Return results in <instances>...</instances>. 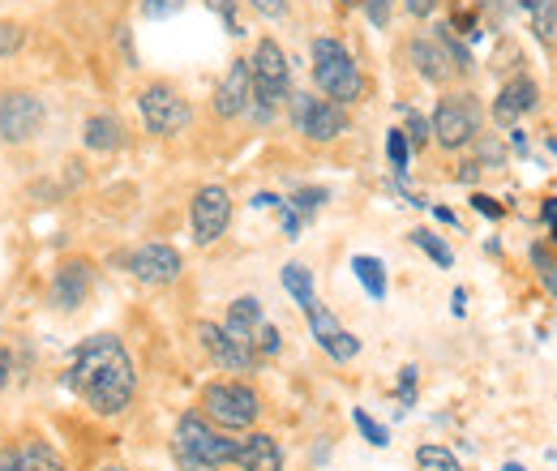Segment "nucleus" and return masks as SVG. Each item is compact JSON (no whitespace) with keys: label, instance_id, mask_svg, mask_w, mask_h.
<instances>
[{"label":"nucleus","instance_id":"nucleus-1","mask_svg":"<svg viewBox=\"0 0 557 471\" xmlns=\"http://www.w3.org/2000/svg\"><path fill=\"white\" fill-rule=\"evenodd\" d=\"M65 386L95 416H121L129 411L134 395H138V369L134 356L125 351V343L116 335H95L86 338L73 351V364L65 373Z\"/></svg>","mask_w":557,"mask_h":471},{"label":"nucleus","instance_id":"nucleus-2","mask_svg":"<svg viewBox=\"0 0 557 471\" xmlns=\"http://www.w3.org/2000/svg\"><path fill=\"white\" fill-rule=\"evenodd\" d=\"M172 459L181 471H223L236 463V437L214 429L202 411H185L172 429Z\"/></svg>","mask_w":557,"mask_h":471},{"label":"nucleus","instance_id":"nucleus-3","mask_svg":"<svg viewBox=\"0 0 557 471\" xmlns=\"http://www.w3.org/2000/svg\"><path fill=\"white\" fill-rule=\"evenodd\" d=\"M313 82H318V90H322L331 103H339V108H348V103H356V99L364 95L360 65L351 61L348 48H344L339 39H331V35L313 39Z\"/></svg>","mask_w":557,"mask_h":471},{"label":"nucleus","instance_id":"nucleus-4","mask_svg":"<svg viewBox=\"0 0 557 471\" xmlns=\"http://www.w3.org/2000/svg\"><path fill=\"white\" fill-rule=\"evenodd\" d=\"M202 416L214 429H223V433H245L262 416V395L249 382H236V377L210 382L207 391H202Z\"/></svg>","mask_w":557,"mask_h":471},{"label":"nucleus","instance_id":"nucleus-5","mask_svg":"<svg viewBox=\"0 0 557 471\" xmlns=\"http://www.w3.org/2000/svg\"><path fill=\"white\" fill-rule=\"evenodd\" d=\"M481 125H485V112H481L476 95H468V90L442 95L437 108H433V121H429L433 141H437L442 150H463V146H472V141L481 137Z\"/></svg>","mask_w":557,"mask_h":471},{"label":"nucleus","instance_id":"nucleus-6","mask_svg":"<svg viewBox=\"0 0 557 471\" xmlns=\"http://www.w3.org/2000/svg\"><path fill=\"white\" fill-rule=\"evenodd\" d=\"M138 112H141L146 134H154V137H176L194 125V108H189V99H181V90L168 86V82H154V86L141 90Z\"/></svg>","mask_w":557,"mask_h":471},{"label":"nucleus","instance_id":"nucleus-7","mask_svg":"<svg viewBox=\"0 0 557 471\" xmlns=\"http://www.w3.org/2000/svg\"><path fill=\"white\" fill-rule=\"evenodd\" d=\"M287 112H292L296 134H305L309 141H335V137L348 134V108H339L331 99H313L305 90H292Z\"/></svg>","mask_w":557,"mask_h":471},{"label":"nucleus","instance_id":"nucleus-8","mask_svg":"<svg viewBox=\"0 0 557 471\" xmlns=\"http://www.w3.org/2000/svg\"><path fill=\"white\" fill-rule=\"evenodd\" d=\"M249 77H253V103H267L275 112L278 103H287V95H292V65H287V57H283V48H278L275 39H258V48L249 57Z\"/></svg>","mask_w":557,"mask_h":471},{"label":"nucleus","instance_id":"nucleus-9","mask_svg":"<svg viewBox=\"0 0 557 471\" xmlns=\"http://www.w3.org/2000/svg\"><path fill=\"white\" fill-rule=\"evenodd\" d=\"M44 121H48V108H44L39 95H30V90H9V95H0V137H4L9 146L35 141L39 129H44Z\"/></svg>","mask_w":557,"mask_h":471},{"label":"nucleus","instance_id":"nucleus-10","mask_svg":"<svg viewBox=\"0 0 557 471\" xmlns=\"http://www.w3.org/2000/svg\"><path fill=\"white\" fill-rule=\"evenodd\" d=\"M232 223V194L223 185H202L189 202V232H194V245L210 249Z\"/></svg>","mask_w":557,"mask_h":471},{"label":"nucleus","instance_id":"nucleus-11","mask_svg":"<svg viewBox=\"0 0 557 471\" xmlns=\"http://www.w3.org/2000/svg\"><path fill=\"white\" fill-rule=\"evenodd\" d=\"M121 262H125V270L138 278L141 287H168V283H176L181 270H185V258H181L172 245H163V240L138 245V249L125 253Z\"/></svg>","mask_w":557,"mask_h":471},{"label":"nucleus","instance_id":"nucleus-12","mask_svg":"<svg viewBox=\"0 0 557 471\" xmlns=\"http://www.w3.org/2000/svg\"><path fill=\"white\" fill-rule=\"evenodd\" d=\"M198 343H202V351L210 356V364L223 369V373H253L258 369V351L245 347V343H236V338L223 331V322H198Z\"/></svg>","mask_w":557,"mask_h":471},{"label":"nucleus","instance_id":"nucleus-13","mask_svg":"<svg viewBox=\"0 0 557 471\" xmlns=\"http://www.w3.org/2000/svg\"><path fill=\"white\" fill-rule=\"evenodd\" d=\"M90 287H95V267H90L86 258H65V262L57 267V274H52L48 305H52L57 313H77V309L86 305Z\"/></svg>","mask_w":557,"mask_h":471},{"label":"nucleus","instance_id":"nucleus-14","mask_svg":"<svg viewBox=\"0 0 557 471\" xmlns=\"http://www.w3.org/2000/svg\"><path fill=\"white\" fill-rule=\"evenodd\" d=\"M249 103H253L249 61H232V69L223 73V82L214 86L210 108H214V116H219V121H236V116H245V112H249Z\"/></svg>","mask_w":557,"mask_h":471},{"label":"nucleus","instance_id":"nucleus-15","mask_svg":"<svg viewBox=\"0 0 557 471\" xmlns=\"http://www.w3.org/2000/svg\"><path fill=\"white\" fill-rule=\"evenodd\" d=\"M305 318H309V331H313V338H318V347H322L331 360L348 364V360H356V356H360V338L351 335V331H344V326H339V318H335V313H331L322 300H318V305H313Z\"/></svg>","mask_w":557,"mask_h":471},{"label":"nucleus","instance_id":"nucleus-16","mask_svg":"<svg viewBox=\"0 0 557 471\" xmlns=\"http://www.w3.org/2000/svg\"><path fill=\"white\" fill-rule=\"evenodd\" d=\"M536 103H541V86L532 82V77H510L502 90H497V103H493V121L502 125V129H515L519 125V116H528V112H536Z\"/></svg>","mask_w":557,"mask_h":471},{"label":"nucleus","instance_id":"nucleus-17","mask_svg":"<svg viewBox=\"0 0 557 471\" xmlns=\"http://www.w3.org/2000/svg\"><path fill=\"white\" fill-rule=\"evenodd\" d=\"M408 57H412V65H417V73L429 82V86H446V82L455 77V65H450L446 48L437 44V35H420V39H412Z\"/></svg>","mask_w":557,"mask_h":471},{"label":"nucleus","instance_id":"nucleus-18","mask_svg":"<svg viewBox=\"0 0 557 471\" xmlns=\"http://www.w3.org/2000/svg\"><path fill=\"white\" fill-rule=\"evenodd\" d=\"M236 468L240 471H283V446L271 433H249L236 442Z\"/></svg>","mask_w":557,"mask_h":471},{"label":"nucleus","instance_id":"nucleus-19","mask_svg":"<svg viewBox=\"0 0 557 471\" xmlns=\"http://www.w3.org/2000/svg\"><path fill=\"white\" fill-rule=\"evenodd\" d=\"M262 322H267V309H262V300H258V296H236V300L227 305L223 331L236 338V343L253 347V338H258V331H262Z\"/></svg>","mask_w":557,"mask_h":471},{"label":"nucleus","instance_id":"nucleus-20","mask_svg":"<svg viewBox=\"0 0 557 471\" xmlns=\"http://www.w3.org/2000/svg\"><path fill=\"white\" fill-rule=\"evenodd\" d=\"M82 146L95 150V154H112L125 146V125L112 116V112H95L82 121Z\"/></svg>","mask_w":557,"mask_h":471},{"label":"nucleus","instance_id":"nucleus-21","mask_svg":"<svg viewBox=\"0 0 557 471\" xmlns=\"http://www.w3.org/2000/svg\"><path fill=\"white\" fill-rule=\"evenodd\" d=\"M13 450H17V468H22V471H65L61 450H57L52 442H44V437L13 442Z\"/></svg>","mask_w":557,"mask_h":471},{"label":"nucleus","instance_id":"nucleus-22","mask_svg":"<svg viewBox=\"0 0 557 471\" xmlns=\"http://www.w3.org/2000/svg\"><path fill=\"white\" fill-rule=\"evenodd\" d=\"M278 278H283V292H287V296L300 305V313H309V309L318 305V292H313V270L305 267V262H287Z\"/></svg>","mask_w":557,"mask_h":471},{"label":"nucleus","instance_id":"nucleus-23","mask_svg":"<svg viewBox=\"0 0 557 471\" xmlns=\"http://www.w3.org/2000/svg\"><path fill=\"white\" fill-rule=\"evenodd\" d=\"M351 274L360 278V287H364L373 300H386V267H382V258L356 253V258H351Z\"/></svg>","mask_w":557,"mask_h":471},{"label":"nucleus","instance_id":"nucleus-24","mask_svg":"<svg viewBox=\"0 0 557 471\" xmlns=\"http://www.w3.org/2000/svg\"><path fill=\"white\" fill-rule=\"evenodd\" d=\"M523 9L532 13V30L541 44H557V0H523Z\"/></svg>","mask_w":557,"mask_h":471},{"label":"nucleus","instance_id":"nucleus-25","mask_svg":"<svg viewBox=\"0 0 557 471\" xmlns=\"http://www.w3.org/2000/svg\"><path fill=\"white\" fill-rule=\"evenodd\" d=\"M408 236H412V245H417L420 253H429V262H433V267H442V270L455 267V253H450V245H446L442 236H433L429 227H417V232H408Z\"/></svg>","mask_w":557,"mask_h":471},{"label":"nucleus","instance_id":"nucleus-26","mask_svg":"<svg viewBox=\"0 0 557 471\" xmlns=\"http://www.w3.org/2000/svg\"><path fill=\"white\" fill-rule=\"evenodd\" d=\"M386 159H391L395 176L404 181V176H408V168H412V141H408L404 129H386Z\"/></svg>","mask_w":557,"mask_h":471},{"label":"nucleus","instance_id":"nucleus-27","mask_svg":"<svg viewBox=\"0 0 557 471\" xmlns=\"http://www.w3.org/2000/svg\"><path fill=\"white\" fill-rule=\"evenodd\" d=\"M326 202H331V194H326L322 185H300V189L287 198V206H292L300 219H313V214H318V210H322Z\"/></svg>","mask_w":557,"mask_h":471},{"label":"nucleus","instance_id":"nucleus-28","mask_svg":"<svg viewBox=\"0 0 557 471\" xmlns=\"http://www.w3.org/2000/svg\"><path fill=\"white\" fill-rule=\"evenodd\" d=\"M417 468L420 471H463V468H459V459H455L446 446H437V442L420 446V450H417Z\"/></svg>","mask_w":557,"mask_h":471},{"label":"nucleus","instance_id":"nucleus-29","mask_svg":"<svg viewBox=\"0 0 557 471\" xmlns=\"http://www.w3.org/2000/svg\"><path fill=\"white\" fill-rule=\"evenodd\" d=\"M437 44L446 48V57H450V65H455V73H472V52L455 39V26H437Z\"/></svg>","mask_w":557,"mask_h":471},{"label":"nucleus","instance_id":"nucleus-30","mask_svg":"<svg viewBox=\"0 0 557 471\" xmlns=\"http://www.w3.org/2000/svg\"><path fill=\"white\" fill-rule=\"evenodd\" d=\"M351 424L360 429V437H364L369 446H377V450H382V446H391V433H386V424H377V420H373L364 407H356V411H351Z\"/></svg>","mask_w":557,"mask_h":471},{"label":"nucleus","instance_id":"nucleus-31","mask_svg":"<svg viewBox=\"0 0 557 471\" xmlns=\"http://www.w3.org/2000/svg\"><path fill=\"white\" fill-rule=\"evenodd\" d=\"M22 48H26V30L17 22H0V61L17 57Z\"/></svg>","mask_w":557,"mask_h":471},{"label":"nucleus","instance_id":"nucleus-32","mask_svg":"<svg viewBox=\"0 0 557 471\" xmlns=\"http://www.w3.org/2000/svg\"><path fill=\"white\" fill-rule=\"evenodd\" d=\"M417 377H420L417 364H404V369H399V416L417 404Z\"/></svg>","mask_w":557,"mask_h":471},{"label":"nucleus","instance_id":"nucleus-33","mask_svg":"<svg viewBox=\"0 0 557 471\" xmlns=\"http://www.w3.org/2000/svg\"><path fill=\"white\" fill-rule=\"evenodd\" d=\"M532 262H536V274H541V283H545V292L557 300V262L541 249V245L532 249Z\"/></svg>","mask_w":557,"mask_h":471},{"label":"nucleus","instance_id":"nucleus-34","mask_svg":"<svg viewBox=\"0 0 557 471\" xmlns=\"http://www.w3.org/2000/svg\"><path fill=\"white\" fill-rule=\"evenodd\" d=\"M404 116H408V141H412V150H420V146H429L433 141V129H429V121L420 116V112H412V108H404Z\"/></svg>","mask_w":557,"mask_h":471},{"label":"nucleus","instance_id":"nucleus-35","mask_svg":"<svg viewBox=\"0 0 557 471\" xmlns=\"http://www.w3.org/2000/svg\"><path fill=\"white\" fill-rule=\"evenodd\" d=\"M253 351H258V356H278V351H283V335H278L275 322H262V331L253 338Z\"/></svg>","mask_w":557,"mask_h":471},{"label":"nucleus","instance_id":"nucleus-36","mask_svg":"<svg viewBox=\"0 0 557 471\" xmlns=\"http://www.w3.org/2000/svg\"><path fill=\"white\" fill-rule=\"evenodd\" d=\"M210 13H219L223 17V26H227V35H245V26H240V17H236V0H207Z\"/></svg>","mask_w":557,"mask_h":471},{"label":"nucleus","instance_id":"nucleus-37","mask_svg":"<svg viewBox=\"0 0 557 471\" xmlns=\"http://www.w3.org/2000/svg\"><path fill=\"white\" fill-rule=\"evenodd\" d=\"M181 9H185V0H141V13L154 17V22H159V17H176Z\"/></svg>","mask_w":557,"mask_h":471},{"label":"nucleus","instance_id":"nucleus-38","mask_svg":"<svg viewBox=\"0 0 557 471\" xmlns=\"http://www.w3.org/2000/svg\"><path fill=\"white\" fill-rule=\"evenodd\" d=\"M360 9L369 13V22H373L377 30H382V26L391 22V0H360Z\"/></svg>","mask_w":557,"mask_h":471},{"label":"nucleus","instance_id":"nucleus-39","mask_svg":"<svg viewBox=\"0 0 557 471\" xmlns=\"http://www.w3.org/2000/svg\"><path fill=\"white\" fill-rule=\"evenodd\" d=\"M278 219H283V236H287V240H296V236H300V227H305V219H300L287 202L278 206Z\"/></svg>","mask_w":557,"mask_h":471},{"label":"nucleus","instance_id":"nucleus-40","mask_svg":"<svg viewBox=\"0 0 557 471\" xmlns=\"http://www.w3.org/2000/svg\"><path fill=\"white\" fill-rule=\"evenodd\" d=\"M472 210H481V214H485V219H493V223L506 214V210L497 206V198H488V194H472Z\"/></svg>","mask_w":557,"mask_h":471},{"label":"nucleus","instance_id":"nucleus-41","mask_svg":"<svg viewBox=\"0 0 557 471\" xmlns=\"http://www.w3.org/2000/svg\"><path fill=\"white\" fill-rule=\"evenodd\" d=\"M249 4H253L262 17H283V13H287V0H249Z\"/></svg>","mask_w":557,"mask_h":471},{"label":"nucleus","instance_id":"nucleus-42","mask_svg":"<svg viewBox=\"0 0 557 471\" xmlns=\"http://www.w3.org/2000/svg\"><path fill=\"white\" fill-rule=\"evenodd\" d=\"M404 9H408L412 17H429V13L437 9V0H404Z\"/></svg>","mask_w":557,"mask_h":471},{"label":"nucleus","instance_id":"nucleus-43","mask_svg":"<svg viewBox=\"0 0 557 471\" xmlns=\"http://www.w3.org/2000/svg\"><path fill=\"white\" fill-rule=\"evenodd\" d=\"M253 210H278V206H283V198H278V194H253Z\"/></svg>","mask_w":557,"mask_h":471},{"label":"nucleus","instance_id":"nucleus-44","mask_svg":"<svg viewBox=\"0 0 557 471\" xmlns=\"http://www.w3.org/2000/svg\"><path fill=\"white\" fill-rule=\"evenodd\" d=\"M476 176H481V159H468V163H459V181H463V185H472Z\"/></svg>","mask_w":557,"mask_h":471},{"label":"nucleus","instance_id":"nucleus-45","mask_svg":"<svg viewBox=\"0 0 557 471\" xmlns=\"http://www.w3.org/2000/svg\"><path fill=\"white\" fill-rule=\"evenodd\" d=\"M450 313H455V318L468 313V292H463V287H455V296H450Z\"/></svg>","mask_w":557,"mask_h":471},{"label":"nucleus","instance_id":"nucleus-46","mask_svg":"<svg viewBox=\"0 0 557 471\" xmlns=\"http://www.w3.org/2000/svg\"><path fill=\"white\" fill-rule=\"evenodd\" d=\"M9 377H13V356H9L4 347H0V391L9 386Z\"/></svg>","mask_w":557,"mask_h":471},{"label":"nucleus","instance_id":"nucleus-47","mask_svg":"<svg viewBox=\"0 0 557 471\" xmlns=\"http://www.w3.org/2000/svg\"><path fill=\"white\" fill-rule=\"evenodd\" d=\"M541 219L554 227V236H557V198H545V206H541Z\"/></svg>","mask_w":557,"mask_h":471},{"label":"nucleus","instance_id":"nucleus-48","mask_svg":"<svg viewBox=\"0 0 557 471\" xmlns=\"http://www.w3.org/2000/svg\"><path fill=\"white\" fill-rule=\"evenodd\" d=\"M0 471H22L17 468V450L9 446V450H0Z\"/></svg>","mask_w":557,"mask_h":471},{"label":"nucleus","instance_id":"nucleus-49","mask_svg":"<svg viewBox=\"0 0 557 471\" xmlns=\"http://www.w3.org/2000/svg\"><path fill=\"white\" fill-rule=\"evenodd\" d=\"M433 214H437L442 223H450V227H455V210H446V206H433Z\"/></svg>","mask_w":557,"mask_h":471},{"label":"nucleus","instance_id":"nucleus-50","mask_svg":"<svg viewBox=\"0 0 557 471\" xmlns=\"http://www.w3.org/2000/svg\"><path fill=\"white\" fill-rule=\"evenodd\" d=\"M99 471H129V468H121V463H108V468H99Z\"/></svg>","mask_w":557,"mask_h":471},{"label":"nucleus","instance_id":"nucleus-51","mask_svg":"<svg viewBox=\"0 0 557 471\" xmlns=\"http://www.w3.org/2000/svg\"><path fill=\"white\" fill-rule=\"evenodd\" d=\"M502 471H523V463H506Z\"/></svg>","mask_w":557,"mask_h":471},{"label":"nucleus","instance_id":"nucleus-52","mask_svg":"<svg viewBox=\"0 0 557 471\" xmlns=\"http://www.w3.org/2000/svg\"><path fill=\"white\" fill-rule=\"evenodd\" d=\"M344 4H360V0H344Z\"/></svg>","mask_w":557,"mask_h":471}]
</instances>
